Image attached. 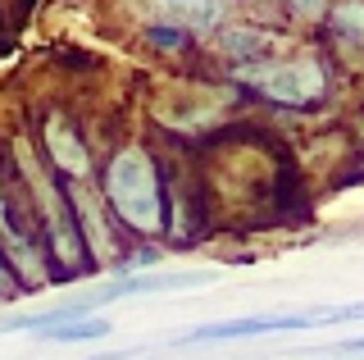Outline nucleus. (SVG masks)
I'll return each instance as SVG.
<instances>
[{"label":"nucleus","instance_id":"3","mask_svg":"<svg viewBox=\"0 0 364 360\" xmlns=\"http://www.w3.org/2000/svg\"><path fill=\"white\" fill-rule=\"evenodd\" d=\"M114 324L105 319V314H82V319H68L60 324V329H50V333H41L46 342H100V337H109Z\"/></svg>","mask_w":364,"mask_h":360},{"label":"nucleus","instance_id":"5","mask_svg":"<svg viewBox=\"0 0 364 360\" xmlns=\"http://www.w3.org/2000/svg\"><path fill=\"white\" fill-rule=\"evenodd\" d=\"M146 41H151L155 51H164V55H178V51H187V46H191V32H187V28L151 23V28H146Z\"/></svg>","mask_w":364,"mask_h":360},{"label":"nucleus","instance_id":"4","mask_svg":"<svg viewBox=\"0 0 364 360\" xmlns=\"http://www.w3.org/2000/svg\"><path fill=\"white\" fill-rule=\"evenodd\" d=\"M219 46L232 55V60H264V32H259L255 23H246L237 32H223Z\"/></svg>","mask_w":364,"mask_h":360},{"label":"nucleus","instance_id":"2","mask_svg":"<svg viewBox=\"0 0 364 360\" xmlns=\"http://www.w3.org/2000/svg\"><path fill=\"white\" fill-rule=\"evenodd\" d=\"M328 37L341 51H364V5H333L328 9Z\"/></svg>","mask_w":364,"mask_h":360},{"label":"nucleus","instance_id":"6","mask_svg":"<svg viewBox=\"0 0 364 360\" xmlns=\"http://www.w3.org/2000/svg\"><path fill=\"white\" fill-rule=\"evenodd\" d=\"M323 356H328V360H364V337H346V342L328 346Z\"/></svg>","mask_w":364,"mask_h":360},{"label":"nucleus","instance_id":"1","mask_svg":"<svg viewBox=\"0 0 364 360\" xmlns=\"http://www.w3.org/2000/svg\"><path fill=\"white\" fill-rule=\"evenodd\" d=\"M100 196H105L109 219L128 223L132 233H151L164 238L168 233V210H173V192H168V174H159L155 155L146 146H123L114 151L105 169H100Z\"/></svg>","mask_w":364,"mask_h":360}]
</instances>
